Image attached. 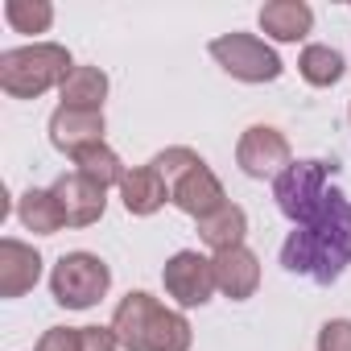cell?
Wrapping results in <instances>:
<instances>
[{
	"label": "cell",
	"instance_id": "6da1fadb",
	"mask_svg": "<svg viewBox=\"0 0 351 351\" xmlns=\"http://www.w3.org/2000/svg\"><path fill=\"white\" fill-rule=\"evenodd\" d=\"M281 265L318 285L339 281V273L351 265V203L343 191H330V199L306 223H298L281 248Z\"/></svg>",
	"mask_w": 351,
	"mask_h": 351
},
{
	"label": "cell",
	"instance_id": "7a4b0ae2",
	"mask_svg": "<svg viewBox=\"0 0 351 351\" xmlns=\"http://www.w3.org/2000/svg\"><path fill=\"white\" fill-rule=\"evenodd\" d=\"M112 335L124 351H186L191 347V322L178 310H165L149 293H128L116 306Z\"/></svg>",
	"mask_w": 351,
	"mask_h": 351
},
{
	"label": "cell",
	"instance_id": "3957f363",
	"mask_svg": "<svg viewBox=\"0 0 351 351\" xmlns=\"http://www.w3.org/2000/svg\"><path fill=\"white\" fill-rule=\"evenodd\" d=\"M149 165L165 178L169 203L178 207V211H186V215H195V219H207V215H215V211L228 207L219 178L207 169V161H203L195 149H182V145H178V149H165V153H157Z\"/></svg>",
	"mask_w": 351,
	"mask_h": 351
},
{
	"label": "cell",
	"instance_id": "277c9868",
	"mask_svg": "<svg viewBox=\"0 0 351 351\" xmlns=\"http://www.w3.org/2000/svg\"><path fill=\"white\" fill-rule=\"evenodd\" d=\"M71 71L75 66H71L66 46H54V42H34V46L0 54V87L13 99H34L50 87H62Z\"/></svg>",
	"mask_w": 351,
	"mask_h": 351
},
{
	"label": "cell",
	"instance_id": "5b68a950",
	"mask_svg": "<svg viewBox=\"0 0 351 351\" xmlns=\"http://www.w3.org/2000/svg\"><path fill=\"white\" fill-rule=\"evenodd\" d=\"M112 285V273L108 265L95 256V252H66L58 265H54V277H50V289H54V302L66 306V310H87L95 306Z\"/></svg>",
	"mask_w": 351,
	"mask_h": 351
},
{
	"label": "cell",
	"instance_id": "8992f818",
	"mask_svg": "<svg viewBox=\"0 0 351 351\" xmlns=\"http://www.w3.org/2000/svg\"><path fill=\"white\" fill-rule=\"evenodd\" d=\"M330 165L326 161H293L281 178H277V207L293 219V223H306L326 199H330Z\"/></svg>",
	"mask_w": 351,
	"mask_h": 351
},
{
	"label": "cell",
	"instance_id": "52a82bcc",
	"mask_svg": "<svg viewBox=\"0 0 351 351\" xmlns=\"http://www.w3.org/2000/svg\"><path fill=\"white\" fill-rule=\"evenodd\" d=\"M211 58L240 83H273L281 75V58L252 34H223L211 42Z\"/></svg>",
	"mask_w": 351,
	"mask_h": 351
},
{
	"label": "cell",
	"instance_id": "ba28073f",
	"mask_svg": "<svg viewBox=\"0 0 351 351\" xmlns=\"http://www.w3.org/2000/svg\"><path fill=\"white\" fill-rule=\"evenodd\" d=\"M236 157H240V169L248 173V178H281V173L293 165L289 161V141L277 128H269V124H252L240 136Z\"/></svg>",
	"mask_w": 351,
	"mask_h": 351
},
{
	"label": "cell",
	"instance_id": "9c48e42d",
	"mask_svg": "<svg viewBox=\"0 0 351 351\" xmlns=\"http://www.w3.org/2000/svg\"><path fill=\"white\" fill-rule=\"evenodd\" d=\"M165 289L169 298L178 302V306H203L211 302V293L219 289L215 285V265L199 252H178V256H169L165 261Z\"/></svg>",
	"mask_w": 351,
	"mask_h": 351
},
{
	"label": "cell",
	"instance_id": "30bf717a",
	"mask_svg": "<svg viewBox=\"0 0 351 351\" xmlns=\"http://www.w3.org/2000/svg\"><path fill=\"white\" fill-rule=\"evenodd\" d=\"M54 199H58V207H62L66 228H91V223L104 215V207H108L104 186L87 182L79 169H75V173H62V178L54 182Z\"/></svg>",
	"mask_w": 351,
	"mask_h": 351
},
{
	"label": "cell",
	"instance_id": "8fae6325",
	"mask_svg": "<svg viewBox=\"0 0 351 351\" xmlns=\"http://www.w3.org/2000/svg\"><path fill=\"white\" fill-rule=\"evenodd\" d=\"M50 141L54 149L79 157L91 145H104V112H79V108H58L50 116Z\"/></svg>",
	"mask_w": 351,
	"mask_h": 351
},
{
	"label": "cell",
	"instance_id": "7c38bea8",
	"mask_svg": "<svg viewBox=\"0 0 351 351\" xmlns=\"http://www.w3.org/2000/svg\"><path fill=\"white\" fill-rule=\"evenodd\" d=\"M42 256L21 240H0V298H21L38 285Z\"/></svg>",
	"mask_w": 351,
	"mask_h": 351
},
{
	"label": "cell",
	"instance_id": "4fadbf2b",
	"mask_svg": "<svg viewBox=\"0 0 351 351\" xmlns=\"http://www.w3.org/2000/svg\"><path fill=\"white\" fill-rule=\"evenodd\" d=\"M215 285L232 298V302H244V298H252L256 293V285H261V265H256V256L240 244V248H228V252H215Z\"/></svg>",
	"mask_w": 351,
	"mask_h": 351
},
{
	"label": "cell",
	"instance_id": "5bb4252c",
	"mask_svg": "<svg viewBox=\"0 0 351 351\" xmlns=\"http://www.w3.org/2000/svg\"><path fill=\"white\" fill-rule=\"evenodd\" d=\"M120 195H124L128 215H153V211H161V207H165L169 186H165V178H161V173H157L153 165H141V169L124 173Z\"/></svg>",
	"mask_w": 351,
	"mask_h": 351
},
{
	"label": "cell",
	"instance_id": "9a60e30c",
	"mask_svg": "<svg viewBox=\"0 0 351 351\" xmlns=\"http://www.w3.org/2000/svg\"><path fill=\"white\" fill-rule=\"evenodd\" d=\"M314 25V13L302 0H269L261 9V29L277 42H302Z\"/></svg>",
	"mask_w": 351,
	"mask_h": 351
},
{
	"label": "cell",
	"instance_id": "2e32d148",
	"mask_svg": "<svg viewBox=\"0 0 351 351\" xmlns=\"http://www.w3.org/2000/svg\"><path fill=\"white\" fill-rule=\"evenodd\" d=\"M62 91V108H79V112H104V95H108V75L99 66H75L71 79L58 87Z\"/></svg>",
	"mask_w": 351,
	"mask_h": 351
},
{
	"label": "cell",
	"instance_id": "e0dca14e",
	"mask_svg": "<svg viewBox=\"0 0 351 351\" xmlns=\"http://www.w3.org/2000/svg\"><path fill=\"white\" fill-rule=\"evenodd\" d=\"M244 232H248V215H244L240 207H232V203H228L223 211L199 219V236H203V244L215 248V252L240 248V244H244Z\"/></svg>",
	"mask_w": 351,
	"mask_h": 351
},
{
	"label": "cell",
	"instance_id": "ac0fdd59",
	"mask_svg": "<svg viewBox=\"0 0 351 351\" xmlns=\"http://www.w3.org/2000/svg\"><path fill=\"white\" fill-rule=\"evenodd\" d=\"M17 215H21V223H25L34 236H54L58 228H66V219H62V207H58L54 191H25V195H21Z\"/></svg>",
	"mask_w": 351,
	"mask_h": 351
},
{
	"label": "cell",
	"instance_id": "d6986e66",
	"mask_svg": "<svg viewBox=\"0 0 351 351\" xmlns=\"http://www.w3.org/2000/svg\"><path fill=\"white\" fill-rule=\"evenodd\" d=\"M298 71H302V79L310 87H330V83L343 79L347 66H343V54L339 50H330V46H306L302 58H298Z\"/></svg>",
	"mask_w": 351,
	"mask_h": 351
},
{
	"label": "cell",
	"instance_id": "ffe728a7",
	"mask_svg": "<svg viewBox=\"0 0 351 351\" xmlns=\"http://www.w3.org/2000/svg\"><path fill=\"white\" fill-rule=\"evenodd\" d=\"M75 165H79V173L87 182H95V186H120L124 182V165H120V157L108 149V145H91V149H83L79 157H75Z\"/></svg>",
	"mask_w": 351,
	"mask_h": 351
},
{
	"label": "cell",
	"instance_id": "44dd1931",
	"mask_svg": "<svg viewBox=\"0 0 351 351\" xmlns=\"http://www.w3.org/2000/svg\"><path fill=\"white\" fill-rule=\"evenodd\" d=\"M5 17L17 34H46L54 21V5H46V0H9Z\"/></svg>",
	"mask_w": 351,
	"mask_h": 351
},
{
	"label": "cell",
	"instance_id": "7402d4cb",
	"mask_svg": "<svg viewBox=\"0 0 351 351\" xmlns=\"http://www.w3.org/2000/svg\"><path fill=\"white\" fill-rule=\"evenodd\" d=\"M318 351H351V322L347 318H330L318 330Z\"/></svg>",
	"mask_w": 351,
	"mask_h": 351
},
{
	"label": "cell",
	"instance_id": "603a6c76",
	"mask_svg": "<svg viewBox=\"0 0 351 351\" xmlns=\"http://www.w3.org/2000/svg\"><path fill=\"white\" fill-rule=\"evenodd\" d=\"M83 343V330L79 326H50L38 343V351H79Z\"/></svg>",
	"mask_w": 351,
	"mask_h": 351
},
{
	"label": "cell",
	"instance_id": "cb8c5ba5",
	"mask_svg": "<svg viewBox=\"0 0 351 351\" xmlns=\"http://www.w3.org/2000/svg\"><path fill=\"white\" fill-rule=\"evenodd\" d=\"M83 330V343L79 351H116V335L104 330V326H79Z\"/></svg>",
	"mask_w": 351,
	"mask_h": 351
}]
</instances>
